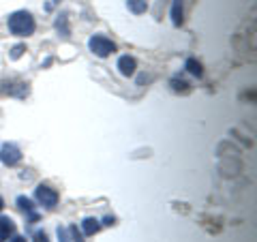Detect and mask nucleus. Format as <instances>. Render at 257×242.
<instances>
[{"label": "nucleus", "mask_w": 257, "mask_h": 242, "mask_svg": "<svg viewBox=\"0 0 257 242\" xmlns=\"http://www.w3.org/2000/svg\"><path fill=\"white\" fill-rule=\"evenodd\" d=\"M37 199H39L41 206L54 208L56 204H58V193H56L52 187H47V184H39L37 187Z\"/></svg>", "instance_id": "nucleus-4"}, {"label": "nucleus", "mask_w": 257, "mask_h": 242, "mask_svg": "<svg viewBox=\"0 0 257 242\" xmlns=\"http://www.w3.org/2000/svg\"><path fill=\"white\" fill-rule=\"evenodd\" d=\"M126 7H128V9H131L135 15H142V13H146V9H148L146 0H126Z\"/></svg>", "instance_id": "nucleus-9"}, {"label": "nucleus", "mask_w": 257, "mask_h": 242, "mask_svg": "<svg viewBox=\"0 0 257 242\" xmlns=\"http://www.w3.org/2000/svg\"><path fill=\"white\" fill-rule=\"evenodd\" d=\"M82 229H84L86 236H94V233L101 229V223L96 219H92V216H88V219H84V223H82Z\"/></svg>", "instance_id": "nucleus-7"}, {"label": "nucleus", "mask_w": 257, "mask_h": 242, "mask_svg": "<svg viewBox=\"0 0 257 242\" xmlns=\"http://www.w3.org/2000/svg\"><path fill=\"white\" fill-rule=\"evenodd\" d=\"M9 242H26V238H24V236H15V238L9 240Z\"/></svg>", "instance_id": "nucleus-17"}, {"label": "nucleus", "mask_w": 257, "mask_h": 242, "mask_svg": "<svg viewBox=\"0 0 257 242\" xmlns=\"http://www.w3.org/2000/svg\"><path fill=\"white\" fill-rule=\"evenodd\" d=\"M184 67H187V71L191 75H195V77H202L204 75V69H202V64H199L195 58H189L187 60V64H184Z\"/></svg>", "instance_id": "nucleus-10"}, {"label": "nucleus", "mask_w": 257, "mask_h": 242, "mask_svg": "<svg viewBox=\"0 0 257 242\" xmlns=\"http://www.w3.org/2000/svg\"><path fill=\"white\" fill-rule=\"evenodd\" d=\"M172 22H174V26H180L182 24V0H174L172 3Z\"/></svg>", "instance_id": "nucleus-8"}, {"label": "nucleus", "mask_w": 257, "mask_h": 242, "mask_svg": "<svg viewBox=\"0 0 257 242\" xmlns=\"http://www.w3.org/2000/svg\"><path fill=\"white\" fill-rule=\"evenodd\" d=\"M135 69H138V62H135V58H131V56H120V60H118V71H120V73H122L124 77L133 75Z\"/></svg>", "instance_id": "nucleus-5"}, {"label": "nucleus", "mask_w": 257, "mask_h": 242, "mask_svg": "<svg viewBox=\"0 0 257 242\" xmlns=\"http://www.w3.org/2000/svg\"><path fill=\"white\" fill-rule=\"evenodd\" d=\"M56 233H58V242H71L69 231L64 229V227H58V229H56Z\"/></svg>", "instance_id": "nucleus-14"}, {"label": "nucleus", "mask_w": 257, "mask_h": 242, "mask_svg": "<svg viewBox=\"0 0 257 242\" xmlns=\"http://www.w3.org/2000/svg\"><path fill=\"white\" fill-rule=\"evenodd\" d=\"M13 231H15V223L7 219V216H0V242H5Z\"/></svg>", "instance_id": "nucleus-6"}, {"label": "nucleus", "mask_w": 257, "mask_h": 242, "mask_svg": "<svg viewBox=\"0 0 257 242\" xmlns=\"http://www.w3.org/2000/svg\"><path fill=\"white\" fill-rule=\"evenodd\" d=\"M35 242H50V240H47V233L45 231H37L35 233Z\"/></svg>", "instance_id": "nucleus-16"}, {"label": "nucleus", "mask_w": 257, "mask_h": 242, "mask_svg": "<svg viewBox=\"0 0 257 242\" xmlns=\"http://www.w3.org/2000/svg\"><path fill=\"white\" fill-rule=\"evenodd\" d=\"M3 208H5V199L0 197V210H3Z\"/></svg>", "instance_id": "nucleus-18"}, {"label": "nucleus", "mask_w": 257, "mask_h": 242, "mask_svg": "<svg viewBox=\"0 0 257 242\" xmlns=\"http://www.w3.org/2000/svg\"><path fill=\"white\" fill-rule=\"evenodd\" d=\"M88 47H90V52L94 56H99V58H107L109 54L116 52V43L109 41V39L103 35H94L90 41H88Z\"/></svg>", "instance_id": "nucleus-2"}, {"label": "nucleus", "mask_w": 257, "mask_h": 242, "mask_svg": "<svg viewBox=\"0 0 257 242\" xmlns=\"http://www.w3.org/2000/svg\"><path fill=\"white\" fill-rule=\"evenodd\" d=\"M172 88L176 92H189V84L182 82V79H172Z\"/></svg>", "instance_id": "nucleus-13"}, {"label": "nucleus", "mask_w": 257, "mask_h": 242, "mask_svg": "<svg viewBox=\"0 0 257 242\" xmlns=\"http://www.w3.org/2000/svg\"><path fill=\"white\" fill-rule=\"evenodd\" d=\"M7 24H9L11 35H15V37H30L32 32H35V28H37L35 18H32L28 11H15V13H11L9 20H7Z\"/></svg>", "instance_id": "nucleus-1"}, {"label": "nucleus", "mask_w": 257, "mask_h": 242, "mask_svg": "<svg viewBox=\"0 0 257 242\" xmlns=\"http://www.w3.org/2000/svg\"><path fill=\"white\" fill-rule=\"evenodd\" d=\"M67 231L71 233V240H73V242H86V240H84V233L77 229V225H71Z\"/></svg>", "instance_id": "nucleus-12"}, {"label": "nucleus", "mask_w": 257, "mask_h": 242, "mask_svg": "<svg viewBox=\"0 0 257 242\" xmlns=\"http://www.w3.org/2000/svg\"><path fill=\"white\" fill-rule=\"evenodd\" d=\"M18 204H20V208H22L24 212H28V214H30V219H32V221H37V214L32 212V201H30L28 197H18Z\"/></svg>", "instance_id": "nucleus-11"}, {"label": "nucleus", "mask_w": 257, "mask_h": 242, "mask_svg": "<svg viewBox=\"0 0 257 242\" xmlns=\"http://www.w3.org/2000/svg\"><path fill=\"white\" fill-rule=\"evenodd\" d=\"M0 161H3V165H7V167L18 165L20 161H22L20 148L15 146V144H5V146L0 148Z\"/></svg>", "instance_id": "nucleus-3"}, {"label": "nucleus", "mask_w": 257, "mask_h": 242, "mask_svg": "<svg viewBox=\"0 0 257 242\" xmlns=\"http://www.w3.org/2000/svg\"><path fill=\"white\" fill-rule=\"evenodd\" d=\"M22 52H24V45H15V47H13V52H11V58H13V60H18L20 56H22Z\"/></svg>", "instance_id": "nucleus-15"}]
</instances>
